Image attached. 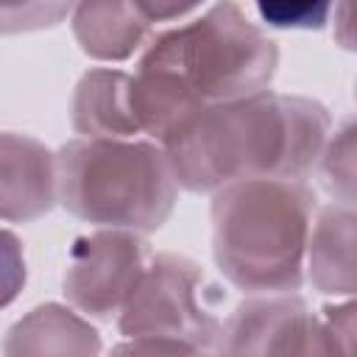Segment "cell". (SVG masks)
<instances>
[{"label":"cell","instance_id":"obj_15","mask_svg":"<svg viewBox=\"0 0 357 357\" xmlns=\"http://www.w3.org/2000/svg\"><path fill=\"white\" fill-rule=\"evenodd\" d=\"M259 20L271 28L290 31H318L329 22L332 3H257Z\"/></svg>","mask_w":357,"mask_h":357},{"label":"cell","instance_id":"obj_4","mask_svg":"<svg viewBox=\"0 0 357 357\" xmlns=\"http://www.w3.org/2000/svg\"><path fill=\"white\" fill-rule=\"evenodd\" d=\"M276 42L237 3H215L184 25L151 33L137 70L176 81L198 106L229 103L271 89Z\"/></svg>","mask_w":357,"mask_h":357},{"label":"cell","instance_id":"obj_7","mask_svg":"<svg viewBox=\"0 0 357 357\" xmlns=\"http://www.w3.org/2000/svg\"><path fill=\"white\" fill-rule=\"evenodd\" d=\"M148 262L151 248L142 234L95 229L75 237L61 282L67 307L95 321L117 318Z\"/></svg>","mask_w":357,"mask_h":357},{"label":"cell","instance_id":"obj_14","mask_svg":"<svg viewBox=\"0 0 357 357\" xmlns=\"http://www.w3.org/2000/svg\"><path fill=\"white\" fill-rule=\"evenodd\" d=\"M73 14L70 3H0V33H28L64 22Z\"/></svg>","mask_w":357,"mask_h":357},{"label":"cell","instance_id":"obj_17","mask_svg":"<svg viewBox=\"0 0 357 357\" xmlns=\"http://www.w3.org/2000/svg\"><path fill=\"white\" fill-rule=\"evenodd\" d=\"M109 357H215L209 349L178 343V340H153V337H134L117 343Z\"/></svg>","mask_w":357,"mask_h":357},{"label":"cell","instance_id":"obj_6","mask_svg":"<svg viewBox=\"0 0 357 357\" xmlns=\"http://www.w3.org/2000/svg\"><path fill=\"white\" fill-rule=\"evenodd\" d=\"M215 357H343L321 312L298 293L248 296L215 337Z\"/></svg>","mask_w":357,"mask_h":357},{"label":"cell","instance_id":"obj_9","mask_svg":"<svg viewBox=\"0 0 357 357\" xmlns=\"http://www.w3.org/2000/svg\"><path fill=\"white\" fill-rule=\"evenodd\" d=\"M354 243H357L354 209L337 204L318 206L307 237L304 282H310L312 290L321 296L351 298L357 290Z\"/></svg>","mask_w":357,"mask_h":357},{"label":"cell","instance_id":"obj_2","mask_svg":"<svg viewBox=\"0 0 357 357\" xmlns=\"http://www.w3.org/2000/svg\"><path fill=\"white\" fill-rule=\"evenodd\" d=\"M307 181L251 178L212 195V257L245 296H284L304 284V254L315 215Z\"/></svg>","mask_w":357,"mask_h":357},{"label":"cell","instance_id":"obj_19","mask_svg":"<svg viewBox=\"0 0 357 357\" xmlns=\"http://www.w3.org/2000/svg\"><path fill=\"white\" fill-rule=\"evenodd\" d=\"M137 8L142 11V17L156 25V22H170V20H181L190 14H198L204 6L201 3H167V0H134Z\"/></svg>","mask_w":357,"mask_h":357},{"label":"cell","instance_id":"obj_18","mask_svg":"<svg viewBox=\"0 0 357 357\" xmlns=\"http://www.w3.org/2000/svg\"><path fill=\"white\" fill-rule=\"evenodd\" d=\"M321 318H324L329 335L335 337L340 354L343 357H354V301L343 298V301L326 304L321 310Z\"/></svg>","mask_w":357,"mask_h":357},{"label":"cell","instance_id":"obj_16","mask_svg":"<svg viewBox=\"0 0 357 357\" xmlns=\"http://www.w3.org/2000/svg\"><path fill=\"white\" fill-rule=\"evenodd\" d=\"M25 279H28V265H25L22 240L14 231L0 229V310L17 301V296L25 287Z\"/></svg>","mask_w":357,"mask_h":357},{"label":"cell","instance_id":"obj_13","mask_svg":"<svg viewBox=\"0 0 357 357\" xmlns=\"http://www.w3.org/2000/svg\"><path fill=\"white\" fill-rule=\"evenodd\" d=\"M354 120L346 117L340 126H335L324 142V151L318 156L315 173L324 184V190L332 195V204L354 209Z\"/></svg>","mask_w":357,"mask_h":357},{"label":"cell","instance_id":"obj_5","mask_svg":"<svg viewBox=\"0 0 357 357\" xmlns=\"http://www.w3.org/2000/svg\"><path fill=\"white\" fill-rule=\"evenodd\" d=\"M126 340L153 337L212 349L220 318L218 293L201 265L181 254H151L145 273L117 315Z\"/></svg>","mask_w":357,"mask_h":357},{"label":"cell","instance_id":"obj_12","mask_svg":"<svg viewBox=\"0 0 357 357\" xmlns=\"http://www.w3.org/2000/svg\"><path fill=\"white\" fill-rule=\"evenodd\" d=\"M73 36L89 59L126 61L148 45L153 25L142 17L137 3L120 0H89L73 6L70 14Z\"/></svg>","mask_w":357,"mask_h":357},{"label":"cell","instance_id":"obj_8","mask_svg":"<svg viewBox=\"0 0 357 357\" xmlns=\"http://www.w3.org/2000/svg\"><path fill=\"white\" fill-rule=\"evenodd\" d=\"M56 204V153L28 134L0 131V220L31 223Z\"/></svg>","mask_w":357,"mask_h":357},{"label":"cell","instance_id":"obj_3","mask_svg":"<svg viewBox=\"0 0 357 357\" xmlns=\"http://www.w3.org/2000/svg\"><path fill=\"white\" fill-rule=\"evenodd\" d=\"M59 204L84 223L134 234L173 215L178 184L151 139H70L56 151Z\"/></svg>","mask_w":357,"mask_h":357},{"label":"cell","instance_id":"obj_20","mask_svg":"<svg viewBox=\"0 0 357 357\" xmlns=\"http://www.w3.org/2000/svg\"><path fill=\"white\" fill-rule=\"evenodd\" d=\"M335 11V39L346 50H354V22H351V3H340Z\"/></svg>","mask_w":357,"mask_h":357},{"label":"cell","instance_id":"obj_10","mask_svg":"<svg viewBox=\"0 0 357 357\" xmlns=\"http://www.w3.org/2000/svg\"><path fill=\"white\" fill-rule=\"evenodd\" d=\"M98 329L67 304H39L14 321L3 337V357H100Z\"/></svg>","mask_w":357,"mask_h":357},{"label":"cell","instance_id":"obj_1","mask_svg":"<svg viewBox=\"0 0 357 357\" xmlns=\"http://www.w3.org/2000/svg\"><path fill=\"white\" fill-rule=\"evenodd\" d=\"M329 131L332 114L321 100L265 89L198 109L162 151L181 190L215 195L251 178L304 181L315 173Z\"/></svg>","mask_w":357,"mask_h":357},{"label":"cell","instance_id":"obj_11","mask_svg":"<svg viewBox=\"0 0 357 357\" xmlns=\"http://www.w3.org/2000/svg\"><path fill=\"white\" fill-rule=\"evenodd\" d=\"M70 123L81 139H139L131 109V75L112 67L86 70L73 92Z\"/></svg>","mask_w":357,"mask_h":357}]
</instances>
